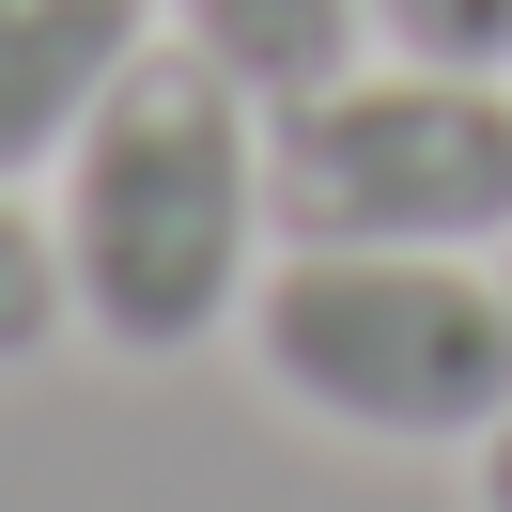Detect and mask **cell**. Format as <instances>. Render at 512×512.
I'll list each match as a JSON object with an SVG mask.
<instances>
[{"label": "cell", "instance_id": "6", "mask_svg": "<svg viewBox=\"0 0 512 512\" xmlns=\"http://www.w3.org/2000/svg\"><path fill=\"white\" fill-rule=\"evenodd\" d=\"M47 342H78L63 233H47V202H16V187H0V373H32Z\"/></svg>", "mask_w": 512, "mask_h": 512}, {"label": "cell", "instance_id": "9", "mask_svg": "<svg viewBox=\"0 0 512 512\" xmlns=\"http://www.w3.org/2000/svg\"><path fill=\"white\" fill-rule=\"evenodd\" d=\"M497 280H512V249H497Z\"/></svg>", "mask_w": 512, "mask_h": 512}, {"label": "cell", "instance_id": "2", "mask_svg": "<svg viewBox=\"0 0 512 512\" xmlns=\"http://www.w3.org/2000/svg\"><path fill=\"white\" fill-rule=\"evenodd\" d=\"M233 342L264 404L357 450H481L512 419V280L481 249H280Z\"/></svg>", "mask_w": 512, "mask_h": 512}, {"label": "cell", "instance_id": "8", "mask_svg": "<svg viewBox=\"0 0 512 512\" xmlns=\"http://www.w3.org/2000/svg\"><path fill=\"white\" fill-rule=\"evenodd\" d=\"M466 497H481V512H512V419H497V435L466 450Z\"/></svg>", "mask_w": 512, "mask_h": 512}, {"label": "cell", "instance_id": "5", "mask_svg": "<svg viewBox=\"0 0 512 512\" xmlns=\"http://www.w3.org/2000/svg\"><path fill=\"white\" fill-rule=\"evenodd\" d=\"M156 16H171V47H202L218 78H249L264 109L311 94V78H342V63H373V16L357 0H156Z\"/></svg>", "mask_w": 512, "mask_h": 512}, {"label": "cell", "instance_id": "4", "mask_svg": "<svg viewBox=\"0 0 512 512\" xmlns=\"http://www.w3.org/2000/svg\"><path fill=\"white\" fill-rule=\"evenodd\" d=\"M156 32H171L156 0H0V187H47V156Z\"/></svg>", "mask_w": 512, "mask_h": 512}, {"label": "cell", "instance_id": "7", "mask_svg": "<svg viewBox=\"0 0 512 512\" xmlns=\"http://www.w3.org/2000/svg\"><path fill=\"white\" fill-rule=\"evenodd\" d=\"M373 16V47H404V63H497L512 78V0H357Z\"/></svg>", "mask_w": 512, "mask_h": 512}, {"label": "cell", "instance_id": "1", "mask_svg": "<svg viewBox=\"0 0 512 512\" xmlns=\"http://www.w3.org/2000/svg\"><path fill=\"white\" fill-rule=\"evenodd\" d=\"M47 233H63L78 342L140 357V373H156V357L233 342L249 280L280 264V202H264V94L156 32V47L94 94V125L47 156Z\"/></svg>", "mask_w": 512, "mask_h": 512}, {"label": "cell", "instance_id": "3", "mask_svg": "<svg viewBox=\"0 0 512 512\" xmlns=\"http://www.w3.org/2000/svg\"><path fill=\"white\" fill-rule=\"evenodd\" d=\"M280 249H512V78L497 63H373L264 109Z\"/></svg>", "mask_w": 512, "mask_h": 512}]
</instances>
